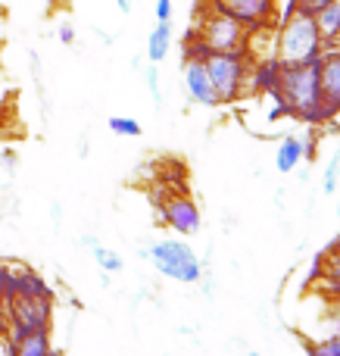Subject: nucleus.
<instances>
[{
    "label": "nucleus",
    "mask_w": 340,
    "mask_h": 356,
    "mask_svg": "<svg viewBox=\"0 0 340 356\" xmlns=\"http://www.w3.org/2000/svg\"><path fill=\"white\" fill-rule=\"evenodd\" d=\"M0 356H12V341L6 334H0Z\"/></svg>",
    "instance_id": "nucleus-28"
},
{
    "label": "nucleus",
    "mask_w": 340,
    "mask_h": 356,
    "mask_svg": "<svg viewBox=\"0 0 340 356\" xmlns=\"http://www.w3.org/2000/svg\"><path fill=\"white\" fill-rule=\"evenodd\" d=\"M25 297V300H56V291L50 288V282L35 272L31 266H12L6 269V282H3V303Z\"/></svg>",
    "instance_id": "nucleus-9"
},
{
    "label": "nucleus",
    "mask_w": 340,
    "mask_h": 356,
    "mask_svg": "<svg viewBox=\"0 0 340 356\" xmlns=\"http://www.w3.org/2000/svg\"><path fill=\"white\" fill-rule=\"evenodd\" d=\"M116 6H119L122 13H131V0H116Z\"/></svg>",
    "instance_id": "nucleus-30"
},
{
    "label": "nucleus",
    "mask_w": 340,
    "mask_h": 356,
    "mask_svg": "<svg viewBox=\"0 0 340 356\" xmlns=\"http://www.w3.org/2000/svg\"><path fill=\"white\" fill-rule=\"evenodd\" d=\"M53 344H50V332H31L25 338L12 341V356H50Z\"/></svg>",
    "instance_id": "nucleus-16"
},
{
    "label": "nucleus",
    "mask_w": 340,
    "mask_h": 356,
    "mask_svg": "<svg viewBox=\"0 0 340 356\" xmlns=\"http://www.w3.org/2000/svg\"><path fill=\"white\" fill-rule=\"evenodd\" d=\"M100 241L94 238V234H81V247H87V250H94V247H97Z\"/></svg>",
    "instance_id": "nucleus-29"
},
{
    "label": "nucleus",
    "mask_w": 340,
    "mask_h": 356,
    "mask_svg": "<svg viewBox=\"0 0 340 356\" xmlns=\"http://www.w3.org/2000/svg\"><path fill=\"white\" fill-rule=\"evenodd\" d=\"M212 10L231 16L247 31L272 29L278 22V0H212Z\"/></svg>",
    "instance_id": "nucleus-7"
},
{
    "label": "nucleus",
    "mask_w": 340,
    "mask_h": 356,
    "mask_svg": "<svg viewBox=\"0 0 340 356\" xmlns=\"http://www.w3.org/2000/svg\"><path fill=\"white\" fill-rule=\"evenodd\" d=\"M110 131L112 135H119V138H141L144 135L141 122L131 119V116H112L110 119Z\"/></svg>",
    "instance_id": "nucleus-18"
},
{
    "label": "nucleus",
    "mask_w": 340,
    "mask_h": 356,
    "mask_svg": "<svg viewBox=\"0 0 340 356\" xmlns=\"http://www.w3.org/2000/svg\"><path fill=\"white\" fill-rule=\"evenodd\" d=\"M309 356H340V334H331V338L312 341L309 344Z\"/></svg>",
    "instance_id": "nucleus-20"
},
{
    "label": "nucleus",
    "mask_w": 340,
    "mask_h": 356,
    "mask_svg": "<svg viewBox=\"0 0 340 356\" xmlns=\"http://www.w3.org/2000/svg\"><path fill=\"white\" fill-rule=\"evenodd\" d=\"M244 356H262V353H256V350H247V353H244Z\"/></svg>",
    "instance_id": "nucleus-31"
},
{
    "label": "nucleus",
    "mask_w": 340,
    "mask_h": 356,
    "mask_svg": "<svg viewBox=\"0 0 340 356\" xmlns=\"http://www.w3.org/2000/svg\"><path fill=\"white\" fill-rule=\"evenodd\" d=\"M156 207H160L162 225L172 228L178 238H194V234H200L203 216H200V207H197V203H194L187 194L175 191V194L162 197V203H156Z\"/></svg>",
    "instance_id": "nucleus-8"
},
{
    "label": "nucleus",
    "mask_w": 340,
    "mask_h": 356,
    "mask_svg": "<svg viewBox=\"0 0 340 356\" xmlns=\"http://www.w3.org/2000/svg\"><path fill=\"white\" fill-rule=\"evenodd\" d=\"M3 334L10 341H19L31 332H50L53 325V303L50 300H25V297H16V300L3 303Z\"/></svg>",
    "instance_id": "nucleus-5"
},
{
    "label": "nucleus",
    "mask_w": 340,
    "mask_h": 356,
    "mask_svg": "<svg viewBox=\"0 0 340 356\" xmlns=\"http://www.w3.org/2000/svg\"><path fill=\"white\" fill-rule=\"evenodd\" d=\"M141 259H147L162 278H172L178 284H197L203 278V263L197 250L187 244V238H160L153 244L141 247Z\"/></svg>",
    "instance_id": "nucleus-2"
},
{
    "label": "nucleus",
    "mask_w": 340,
    "mask_h": 356,
    "mask_svg": "<svg viewBox=\"0 0 340 356\" xmlns=\"http://www.w3.org/2000/svg\"><path fill=\"white\" fill-rule=\"evenodd\" d=\"M303 138V163H316L318 160V135H316V129H309L306 135H300Z\"/></svg>",
    "instance_id": "nucleus-21"
},
{
    "label": "nucleus",
    "mask_w": 340,
    "mask_h": 356,
    "mask_svg": "<svg viewBox=\"0 0 340 356\" xmlns=\"http://www.w3.org/2000/svg\"><path fill=\"white\" fill-rule=\"evenodd\" d=\"M278 81H281V63L275 56H262V60H250V72H247V88L244 94H278Z\"/></svg>",
    "instance_id": "nucleus-12"
},
{
    "label": "nucleus",
    "mask_w": 340,
    "mask_h": 356,
    "mask_svg": "<svg viewBox=\"0 0 340 356\" xmlns=\"http://www.w3.org/2000/svg\"><path fill=\"white\" fill-rule=\"evenodd\" d=\"M328 3H334V0H297V6H300V13H303V16H316V13L325 10Z\"/></svg>",
    "instance_id": "nucleus-23"
},
{
    "label": "nucleus",
    "mask_w": 340,
    "mask_h": 356,
    "mask_svg": "<svg viewBox=\"0 0 340 356\" xmlns=\"http://www.w3.org/2000/svg\"><path fill=\"white\" fill-rule=\"evenodd\" d=\"M206 75H210V85L222 104H235L244 97V88H247V72H250V56L244 50L235 54H210L203 60Z\"/></svg>",
    "instance_id": "nucleus-4"
},
{
    "label": "nucleus",
    "mask_w": 340,
    "mask_h": 356,
    "mask_svg": "<svg viewBox=\"0 0 340 356\" xmlns=\"http://www.w3.org/2000/svg\"><path fill=\"white\" fill-rule=\"evenodd\" d=\"M340 184V150H334V156L328 160V166H325V175H322V194H334Z\"/></svg>",
    "instance_id": "nucleus-19"
},
{
    "label": "nucleus",
    "mask_w": 340,
    "mask_h": 356,
    "mask_svg": "<svg viewBox=\"0 0 340 356\" xmlns=\"http://www.w3.org/2000/svg\"><path fill=\"white\" fill-rule=\"evenodd\" d=\"M144 81H147V91L150 97H153V104H162V91H160V72H156V66L150 63L147 72H144Z\"/></svg>",
    "instance_id": "nucleus-22"
},
{
    "label": "nucleus",
    "mask_w": 340,
    "mask_h": 356,
    "mask_svg": "<svg viewBox=\"0 0 340 356\" xmlns=\"http://www.w3.org/2000/svg\"><path fill=\"white\" fill-rule=\"evenodd\" d=\"M0 334H3V313H0Z\"/></svg>",
    "instance_id": "nucleus-32"
},
{
    "label": "nucleus",
    "mask_w": 340,
    "mask_h": 356,
    "mask_svg": "<svg viewBox=\"0 0 340 356\" xmlns=\"http://www.w3.org/2000/svg\"><path fill=\"white\" fill-rule=\"evenodd\" d=\"M318 85H322V116L328 125L340 116V44L325 47L318 56Z\"/></svg>",
    "instance_id": "nucleus-10"
},
{
    "label": "nucleus",
    "mask_w": 340,
    "mask_h": 356,
    "mask_svg": "<svg viewBox=\"0 0 340 356\" xmlns=\"http://www.w3.org/2000/svg\"><path fill=\"white\" fill-rule=\"evenodd\" d=\"M181 75H185V91L194 104L200 106H219V97L210 85V75H206V66L200 60H181Z\"/></svg>",
    "instance_id": "nucleus-11"
},
{
    "label": "nucleus",
    "mask_w": 340,
    "mask_h": 356,
    "mask_svg": "<svg viewBox=\"0 0 340 356\" xmlns=\"http://www.w3.org/2000/svg\"><path fill=\"white\" fill-rule=\"evenodd\" d=\"M153 13H156V22H172V0H156Z\"/></svg>",
    "instance_id": "nucleus-24"
},
{
    "label": "nucleus",
    "mask_w": 340,
    "mask_h": 356,
    "mask_svg": "<svg viewBox=\"0 0 340 356\" xmlns=\"http://www.w3.org/2000/svg\"><path fill=\"white\" fill-rule=\"evenodd\" d=\"M325 44L322 35L316 29V19L312 16H291L287 22H281L275 29V60L281 66H300V63H318Z\"/></svg>",
    "instance_id": "nucleus-3"
},
{
    "label": "nucleus",
    "mask_w": 340,
    "mask_h": 356,
    "mask_svg": "<svg viewBox=\"0 0 340 356\" xmlns=\"http://www.w3.org/2000/svg\"><path fill=\"white\" fill-rule=\"evenodd\" d=\"M172 50V22H156V29L147 35V63L160 66Z\"/></svg>",
    "instance_id": "nucleus-15"
},
{
    "label": "nucleus",
    "mask_w": 340,
    "mask_h": 356,
    "mask_svg": "<svg viewBox=\"0 0 340 356\" xmlns=\"http://www.w3.org/2000/svg\"><path fill=\"white\" fill-rule=\"evenodd\" d=\"M337 216H340V194H337Z\"/></svg>",
    "instance_id": "nucleus-33"
},
{
    "label": "nucleus",
    "mask_w": 340,
    "mask_h": 356,
    "mask_svg": "<svg viewBox=\"0 0 340 356\" xmlns=\"http://www.w3.org/2000/svg\"><path fill=\"white\" fill-rule=\"evenodd\" d=\"M91 257H94V263L100 266V272H103V275H116V272L125 269V259L119 257L112 247H106V244H97V247H94Z\"/></svg>",
    "instance_id": "nucleus-17"
},
{
    "label": "nucleus",
    "mask_w": 340,
    "mask_h": 356,
    "mask_svg": "<svg viewBox=\"0 0 340 356\" xmlns=\"http://www.w3.org/2000/svg\"><path fill=\"white\" fill-rule=\"evenodd\" d=\"M194 31L203 38L212 54H235V50H244V41H247V29L219 10H212Z\"/></svg>",
    "instance_id": "nucleus-6"
},
{
    "label": "nucleus",
    "mask_w": 340,
    "mask_h": 356,
    "mask_svg": "<svg viewBox=\"0 0 340 356\" xmlns=\"http://www.w3.org/2000/svg\"><path fill=\"white\" fill-rule=\"evenodd\" d=\"M6 269H10V263H3V259H0V309H3V282H6Z\"/></svg>",
    "instance_id": "nucleus-27"
},
{
    "label": "nucleus",
    "mask_w": 340,
    "mask_h": 356,
    "mask_svg": "<svg viewBox=\"0 0 340 356\" xmlns=\"http://www.w3.org/2000/svg\"><path fill=\"white\" fill-rule=\"evenodd\" d=\"M50 356H62V353H60V350H53V353H50Z\"/></svg>",
    "instance_id": "nucleus-34"
},
{
    "label": "nucleus",
    "mask_w": 340,
    "mask_h": 356,
    "mask_svg": "<svg viewBox=\"0 0 340 356\" xmlns=\"http://www.w3.org/2000/svg\"><path fill=\"white\" fill-rule=\"evenodd\" d=\"M0 166L3 169H16V150H0Z\"/></svg>",
    "instance_id": "nucleus-25"
},
{
    "label": "nucleus",
    "mask_w": 340,
    "mask_h": 356,
    "mask_svg": "<svg viewBox=\"0 0 340 356\" xmlns=\"http://www.w3.org/2000/svg\"><path fill=\"white\" fill-rule=\"evenodd\" d=\"M278 97L287 104L294 119L306 122L309 129L325 125L322 116V85H318V63H300V66H281Z\"/></svg>",
    "instance_id": "nucleus-1"
},
{
    "label": "nucleus",
    "mask_w": 340,
    "mask_h": 356,
    "mask_svg": "<svg viewBox=\"0 0 340 356\" xmlns=\"http://www.w3.org/2000/svg\"><path fill=\"white\" fill-rule=\"evenodd\" d=\"M300 163H303V138L284 135L278 144V150H275V169H278L281 175H287V172H294Z\"/></svg>",
    "instance_id": "nucleus-13"
},
{
    "label": "nucleus",
    "mask_w": 340,
    "mask_h": 356,
    "mask_svg": "<svg viewBox=\"0 0 340 356\" xmlns=\"http://www.w3.org/2000/svg\"><path fill=\"white\" fill-rule=\"evenodd\" d=\"M60 41H62V44H75V29H72L69 22L60 25Z\"/></svg>",
    "instance_id": "nucleus-26"
},
{
    "label": "nucleus",
    "mask_w": 340,
    "mask_h": 356,
    "mask_svg": "<svg viewBox=\"0 0 340 356\" xmlns=\"http://www.w3.org/2000/svg\"><path fill=\"white\" fill-rule=\"evenodd\" d=\"M312 19H316V29H318V35H322L325 47H334V44H340V0L328 3L325 10H318Z\"/></svg>",
    "instance_id": "nucleus-14"
}]
</instances>
